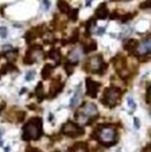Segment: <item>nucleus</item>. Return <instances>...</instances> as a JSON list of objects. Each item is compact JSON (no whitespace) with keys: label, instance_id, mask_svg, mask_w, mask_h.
Wrapping results in <instances>:
<instances>
[{"label":"nucleus","instance_id":"obj_1","mask_svg":"<svg viewBox=\"0 0 151 152\" xmlns=\"http://www.w3.org/2000/svg\"><path fill=\"white\" fill-rule=\"evenodd\" d=\"M41 119L40 118H33L26 125L24 126L22 130V138L24 140H33L38 139L41 136Z\"/></svg>","mask_w":151,"mask_h":152},{"label":"nucleus","instance_id":"obj_2","mask_svg":"<svg viewBox=\"0 0 151 152\" xmlns=\"http://www.w3.org/2000/svg\"><path fill=\"white\" fill-rule=\"evenodd\" d=\"M98 139L102 144L107 146L115 144L117 139V132L115 128H112V126H100V129L98 130Z\"/></svg>","mask_w":151,"mask_h":152},{"label":"nucleus","instance_id":"obj_3","mask_svg":"<svg viewBox=\"0 0 151 152\" xmlns=\"http://www.w3.org/2000/svg\"><path fill=\"white\" fill-rule=\"evenodd\" d=\"M120 96H122V91L119 90V88H117V87H109L104 92L102 103L105 106L113 107V106H116L119 103Z\"/></svg>","mask_w":151,"mask_h":152},{"label":"nucleus","instance_id":"obj_4","mask_svg":"<svg viewBox=\"0 0 151 152\" xmlns=\"http://www.w3.org/2000/svg\"><path fill=\"white\" fill-rule=\"evenodd\" d=\"M84 69L87 71V72H93V73H97L99 71H102L103 73V70L106 69V65L104 64L103 61V58L102 56H93L91 58H89L86 60L85 65H84Z\"/></svg>","mask_w":151,"mask_h":152},{"label":"nucleus","instance_id":"obj_5","mask_svg":"<svg viewBox=\"0 0 151 152\" xmlns=\"http://www.w3.org/2000/svg\"><path fill=\"white\" fill-rule=\"evenodd\" d=\"M43 58V48L39 45H33L27 51V56L25 58V64H33Z\"/></svg>","mask_w":151,"mask_h":152},{"label":"nucleus","instance_id":"obj_6","mask_svg":"<svg viewBox=\"0 0 151 152\" xmlns=\"http://www.w3.org/2000/svg\"><path fill=\"white\" fill-rule=\"evenodd\" d=\"M63 133L70 136V137H76L84 133V130L80 128L78 124H74L72 121H67L64 126H63Z\"/></svg>","mask_w":151,"mask_h":152},{"label":"nucleus","instance_id":"obj_7","mask_svg":"<svg viewBox=\"0 0 151 152\" xmlns=\"http://www.w3.org/2000/svg\"><path fill=\"white\" fill-rule=\"evenodd\" d=\"M77 112L82 113L83 116H85V117H87V118L91 119V118L97 117V115H98V109H97V106L93 103H85Z\"/></svg>","mask_w":151,"mask_h":152},{"label":"nucleus","instance_id":"obj_8","mask_svg":"<svg viewBox=\"0 0 151 152\" xmlns=\"http://www.w3.org/2000/svg\"><path fill=\"white\" fill-rule=\"evenodd\" d=\"M136 54L138 57H146L148 54H151V35L139 43L136 50Z\"/></svg>","mask_w":151,"mask_h":152},{"label":"nucleus","instance_id":"obj_9","mask_svg":"<svg viewBox=\"0 0 151 152\" xmlns=\"http://www.w3.org/2000/svg\"><path fill=\"white\" fill-rule=\"evenodd\" d=\"M85 84H86V93L87 96H90L91 98H96L97 97V93L99 91V87H100V84L90 79V78H87L85 80Z\"/></svg>","mask_w":151,"mask_h":152},{"label":"nucleus","instance_id":"obj_10","mask_svg":"<svg viewBox=\"0 0 151 152\" xmlns=\"http://www.w3.org/2000/svg\"><path fill=\"white\" fill-rule=\"evenodd\" d=\"M83 53H84V48L83 47H77V48L72 50L71 52L69 53V56H67V62L72 64L73 66L77 65L78 61L82 58V56H83Z\"/></svg>","mask_w":151,"mask_h":152},{"label":"nucleus","instance_id":"obj_11","mask_svg":"<svg viewBox=\"0 0 151 152\" xmlns=\"http://www.w3.org/2000/svg\"><path fill=\"white\" fill-rule=\"evenodd\" d=\"M95 14H96V18L97 19H106L107 17H109V10H107V7H106V4L105 3H103V4H100L99 6H98V8L96 10V12H95Z\"/></svg>","mask_w":151,"mask_h":152},{"label":"nucleus","instance_id":"obj_12","mask_svg":"<svg viewBox=\"0 0 151 152\" xmlns=\"http://www.w3.org/2000/svg\"><path fill=\"white\" fill-rule=\"evenodd\" d=\"M63 83H60L59 81V79L57 80V79H54L53 80V83H52V87H51V90H52V93L50 94V97L51 98H53V97H56L60 91H61V88H63Z\"/></svg>","mask_w":151,"mask_h":152},{"label":"nucleus","instance_id":"obj_13","mask_svg":"<svg viewBox=\"0 0 151 152\" xmlns=\"http://www.w3.org/2000/svg\"><path fill=\"white\" fill-rule=\"evenodd\" d=\"M80 87H82V85L78 86V90L76 91L74 96H73L72 99H71V103H70V106H71V107H74V106H77V105L79 104L80 98H82V90H80Z\"/></svg>","mask_w":151,"mask_h":152},{"label":"nucleus","instance_id":"obj_14","mask_svg":"<svg viewBox=\"0 0 151 152\" xmlns=\"http://www.w3.org/2000/svg\"><path fill=\"white\" fill-rule=\"evenodd\" d=\"M138 41L137 40H135V39H130L129 41H127L124 44V50H127V51H129V52H136V50H137V47H138Z\"/></svg>","mask_w":151,"mask_h":152},{"label":"nucleus","instance_id":"obj_15","mask_svg":"<svg viewBox=\"0 0 151 152\" xmlns=\"http://www.w3.org/2000/svg\"><path fill=\"white\" fill-rule=\"evenodd\" d=\"M47 58L53 59V60L56 61V65H58L59 62H60V53H59V51L56 50V48L51 50V51H50V52L47 53Z\"/></svg>","mask_w":151,"mask_h":152},{"label":"nucleus","instance_id":"obj_16","mask_svg":"<svg viewBox=\"0 0 151 152\" xmlns=\"http://www.w3.org/2000/svg\"><path fill=\"white\" fill-rule=\"evenodd\" d=\"M58 8L61 13H70V5L65 0H58Z\"/></svg>","mask_w":151,"mask_h":152},{"label":"nucleus","instance_id":"obj_17","mask_svg":"<svg viewBox=\"0 0 151 152\" xmlns=\"http://www.w3.org/2000/svg\"><path fill=\"white\" fill-rule=\"evenodd\" d=\"M52 70H53V66L52 65H48V64L45 65L44 69H43V71H41V77H43V79H47L50 75H51Z\"/></svg>","mask_w":151,"mask_h":152},{"label":"nucleus","instance_id":"obj_18","mask_svg":"<svg viewBox=\"0 0 151 152\" xmlns=\"http://www.w3.org/2000/svg\"><path fill=\"white\" fill-rule=\"evenodd\" d=\"M35 93H37V96H38V100H39V101H41V100L44 99L45 93H44L43 83H39V84H38V86H37V88H35Z\"/></svg>","mask_w":151,"mask_h":152},{"label":"nucleus","instance_id":"obj_19","mask_svg":"<svg viewBox=\"0 0 151 152\" xmlns=\"http://www.w3.org/2000/svg\"><path fill=\"white\" fill-rule=\"evenodd\" d=\"M83 48H84V53L92 52V51H95V50L97 48V43H96V41H90L87 45H85Z\"/></svg>","mask_w":151,"mask_h":152},{"label":"nucleus","instance_id":"obj_20","mask_svg":"<svg viewBox=\"0 0 151 152\" xmlns=\"http://www.w3.org/2000/svg\"><path fill=\"white\" fill-rule=\"evenodd\" d=\"M5 57H6V59L8 60V62H13V60L17 58V50H14V51H8V52H6L5 53Z\"/></svg>","mask_w":151,"mask_h":152},{"label":"nucleus","instance_id":"obj_21","mask_svg":"<svg viewBox=\"0 0 151 152\" xmlns=\"http://www.w3.org/2000/svg\"><path fill=\"white\" fill-rule=\"evenodd\" d=\"M93 26H96V20H95L93 18H91L90 20H87V22L85 24V29H86L87 35L90 34V30H91V27H93Z\"/></svg>","mask_w":151,"mask_h":152},{"label":"nucleus","instance_id":"obj_22","mask_svg":"<svg viewBox=\"0 0 151 152\" xmlns=\"http://www.w3.org/2000/svg\"><path fill=\"white\" fill-rule=\"evenodd\" d=\"M73 152H87V150H86V144L79 143V144H77V145H74Z\"/></svg>","mask_w":151,"mask_h":152},{"label":"nucleus","instance_id":"obj_23","mask_svg":"<svg viewBox=\"0 0 151 152\" xmlns=\"http://www.w3.org/2000/svg\"><path fill=\"white\" fill-rule=\"evenodd\" d=\"M78 38H79V32H78V30H76V31L73 32L72 37L69 39V43H71V44H76V43L78 41Z\"/></svg>","mask_w":151,"mask_h":152},{"label":"nucleus","instance_id":"obj_24","mask_svg":"<svg viewBox=\"0 0 151 152\" xmlns=\"http://www.w3.org/2000/svg\"><path fill=\"white\" fill-rule=\"evenodd\" d=\"M133 17H135V14H133V13H128V14H124L123 17H120V21H122V22H127V21L131 20Z\"/></svg>","mask_w":151,"mask_h":152},{"label":"nucleus","instance_id":"obj_25","mask_svg":"<svg viewBox=\"0 0 151 152\" xmlns=\"http://www.w3.org/2000/svg\"><path fill=\"white\" fill-rule=\"evenodd\" d=\"M78 18V8H73L70 11V19L71 20H76Z\"/></svg>","mask_w":151,"mask_h":152},{"label":"nucleus","instance_id":"obj_26","mask_svg":"<svg viewBox=\"0 0 151 152\" xmlns=\"http://www.w3.org/2000/svg\"><path fill=\"white\" fill-rule=\"evenodd\" d=\"M34 75H35L34 71H29V72L26 73V75H25V79H26L27 81H31V80H33Z\"/></svg>","mask_w":151,"mask_h":152},{"label":"nucleus","instance_id":"obj_27","mask_svg":"<svg viewBox=\"0 0 151 152\" xmlns=\"http://www.w3.org/2000/svg\"><path fill=\"white\" fill-rule=\"evenodd\" d=\"M7 37V29L4 26H0V38H6Z\"/></svg>","mask_w":151,"mask_h":152},{"label":"nucleus","instance_id":"obj_28","mask_svg":"<svg viewBox=\"0 0 151 152\" xmlns=\"http://www.w3.org/2000/svg\"><path fill=\"white\" fill-rule=\"evenodd\" d=\"M128 105L130 106V109H131L132 111L136 109V104H135V101H133V99H132L131 97H129V98H128Z\"/></svg>","mask_w":151,"mask_h":152},{"label":"nucleus","instance_id":"obj_29","mask_svg":"<svg viewBox=\"0 0 151 152\" xmlns=\"http://www.w3.org/2000/svg\"><path fill=\"white\" fill-rule=\"evenodd\" d=\"M151 7V0H148V1H144L141 4V8L144 10V8H150Z\"/></svg>","mask_w":151,"mask_h":152},{"label":"nucleus","instance_id":"obj_30","mask_svg":"<svg viewBox=\"0 0 151 152\" xmlns=\"http://www.w3.org/2000/svg\"><path fill=\"white\" fill-rule=\"evenodd\" d=\"M65 70L67 71V73H69V74H71V73H72V71H73V65H72V64H70V62H66V64H65Z\"/></svg>","mask_w":151,"mask_h":152},{"label":"nucleus","instance_id":"obj_31","mask_svg":"<svg viewBox=\"0 0 151 152\" xmlns=\"http://www.w3.org/2000/svg\"><path fill=\"white\" fill-rule=\"evenodd\" d=\"M133 123H135V126H136V129H139V126H141V123H139V119H138L137 117L133 119Z\"/></svg>","mask_w":151,"mask_h":152},{"label":"nucleus","instance_id":"obj_32","mask_svg":"<svg viewBox=\"0 0 151 152\" xmlns=\"http://www.w3.org/2000/svg\"><path fill=\"white\" fill-rule=\"evenodd\" d=\"M104 32H105V27H100V29L97 30V34H98V35H102Z\"/></svg>","mask_w":151,"mask_h":152},{"label":"nucleus","instance_id":"obj_33","mask_svg":"<svg viewBox=\"0 0 151 152\" xmlns=\"http://www.w3.org/2000/svg\"><path fill=\"white\" fill-rule=\"evenodd\" d=\"M43 1H44V5H45V8L48 10L50 8V5H51V4H50V0H43Z\"/></svg>","mask_w":151,"mask_h":152},{"label":"nucleus","instance_id":"obj_34","mask_svg":"<svg viewBox=\"0 0 151 152\" xmlns=\"http://www.w3.org/2000/svg\"><path fill=\"white\" fill-rule=\"evenodd\" d=\"M117 18H119V16H118L117 13H112V14L110 16V19H112V20H113V19H117Z\"/></svg>","mask_w":151,"mask_h":152},{"label":"nucleus","instance_id":"obj_35","mask_svg":"<svg viewBox=\"0 0 151 152\" xmlns=\"http://www.w3.org/2000/svg\"><path fill=\"white\" fill-rule=\"evenodd\" d=\"M26 152H40V151H38L37 149H33V147H29L26 150Z\"/></svg>","mask_w":151,"mask_h":152},{"label":"nucleus","instance_id":"obj_36","mask_svg":"<svg viewBox=\"0 0 151 152\" xmlns=\"http://www.w3.org/2000/svg\"><path fill=\"white\" fill-rule=\"evenodd\" d=\"M142 152H151V146H148V147H145Z\"/></svg>","mask_w":151,"mask_h":152},{"label":"nucleus","instance_id":"obj_37","mask_svg":"<svg viewBox=\"0 0 151 152\" xmlns=\"http://www.w3.org/2000/svg\"><path fill=\"white\" fill-rule=\"evenodd\" d=\"M148 93H149V96L151 97V85L149 86V90H148Z\"/></svg>","mask_w":151,"mask_h":152},{"label":"nucleus","instance_id":"obj_38","mask_svg":"<svg viewBox=\"0 0 151 152\" xmlns=\"http://www.w3.org/2000/svg\"><path fill=\"white\" fill-rule=\"evenodd\" d=\"M86 6H91V0H89V1L86 3Z\"/></svg>","mask_w":151,"mask_h":152},{"label":"nucleus","instance_id":"obj_39","mask_svg":"<svg viewBox=\"0 0 151 152\" xmlns=\"http://www.w3.org/2000/svg\"><path fill=\"white\" fill-rule=\"evenodd\" d=\"M3 132H4V131H3L1 129H0V136H1V134H3Z\"/></svg>","mask_w":151,"mask_h":152},{"label":"nucleus","instance_id":"obj_40","mask_svg":"<svg viewBox=\"0 0 151 152\" xmlns=\"http://www.w3.org/2000/svg\"><path fill=\"white\" fill-rule=\"evenodd\" d=\"M3 145V140H1V139H0V146H1Z\"/></svg>","mask_w":151,"mask_h":152},{"label":"nucleus","instance_id":"obj_41","mask_svg":"<svg viewBox=\"0 0 151 152\" xmlns=\"http://www.w3.org/2000/svg\"><path fill=\"white\" fill-rule=\"evenodd\" d=\"M1 110H3V106H0V112H1Z\"/></svg>","mask_w":151,"mask_h":152},{"label":"nucleus","instance_id":"obj_42","mask_svg":"<svg viewBox=\"0 0 151 152\" xmlns=\"http://www.w3.org/2000/svg\"><path fill=\"white\" fill-rule=\"evenodd\" d=\"M58 152H63V151H58Z\"/></svg>","mask_w":151,"mask_h":152}]
</instances>
